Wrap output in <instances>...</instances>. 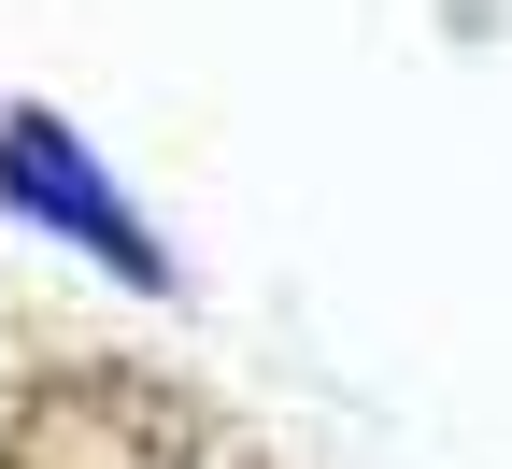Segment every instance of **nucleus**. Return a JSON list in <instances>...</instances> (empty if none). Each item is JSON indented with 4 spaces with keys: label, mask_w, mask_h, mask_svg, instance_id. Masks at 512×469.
Instances as JSON below:
<instances>
[{
    "label": "nucleus",
    "mask_w": 512,
    "mask_h": 469,
    "mask_svg": "<svg viewBox=\"0 0 512 469\" xmlns=\"http://www.w3.org/2000/svg\"><path fill=\"white\" fill-rule=\"evenodd\" d=\"M0 199L15 214H43V228H72L100 271H128V285H157V242L114 214V185H100V157L72 143L57 114H0Z\"/></svg>",
    "instance_id": "nucleus-1"
}]
</instances>
